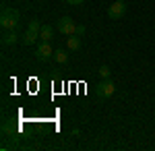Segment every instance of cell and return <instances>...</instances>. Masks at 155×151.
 <instances>
[{"label":"cell","instance_id":"1","mask_svg":"<svg viewBox=\"0 0 155 151\" xmlns=\"http://www.w3.org/2000/svg\"><path fill=\"white\" fill-rule=\"evenodd\" d=\"M21 21V15L17 8H2V15H0V25L4 31H12L17 29V25Z\"/></svg>","mask_w":155,"mask_h":151},{"label":"cell","instance_id":"2","mask_svg":"<svg viewBox=\"0 0 155 151\" xmlns=\"http://www.w3.org/2000/svg\"><path fill=\"white\" fill-rule=\"evenodd\" d=\"M116 91V85L110 81V79H104L101 83H97L95 85V95L99 99H107V97H112Z\"/></svg>","mask_w":155,"mask_h":151},{"label":"cell","instance_id":"3","mask_svg":"<svg viewBox=\"0 0 155 151\" xmlns=\"http://www.w3.org/2000/svg\"><path fill=\"white\" fill-rule=\"evenodd\" d=\"M39 29H41V25L37 19H33L29 27H27V31H25V37H23V44L25 46H31V44H35V39L39 37Z\"/></svg>","mask_w":155,"mask_h":151},{"label":"cell","instance_id":"4","mask_svg":"<svg viewBox=\"0 0 155 151\" xmlns=\"http://www.w3.org/2000/svg\"><path fill=\"white\" fill-rule=\"evenodd\" d=\"M124 12H126V4L120 2V0H116V2L110 4V8H107V17L116 21V19H122V17H124Z\"/></svg>","mask_w":155,"mask_h":151},{"label":"cell","instance_id":"5","mask_svg":"<svg viewBox=\"0 0 155 151\" xmlns=\"http://www.w3.org/2000/svg\"><path fill=\"white\" fill-rule=\"evenodd\" d=\"M58 31L62 35H72V33H77V25H74V21L71 17H62L58 21Z\"/></svg>","mask_w":155,"mask_h":151},{"label":"cell","instance_id":"6","mask_svg":"<svg viewBox=\"0 0 155 151\" xmlns=\"http://www.w3.org/2000/svg\"><path fill=\"white\" fill-rule=\"evenodd\" d=\"M52 56H54V50L50 46V42H41V44L35 48V58L37 60H50Z\"/></svg>","mask_w":155,"mask_h":151},{"label":"cell","instance_id":"7","mask_svg":"<svg viewBox=\"0 0 155 151\" xmlns=\"http://www.w3.org/2000/svg\"><path fill=\"white\" fill-rule=\"evenodd\" d=\"M17 42H19V35H17V31H15V29H12V31H4V33H2V46H15V44H17Z\"/></svg>","mask_w":155,"mask_h":151},{"label":"cell","instance_id":"8","mask_svg":"<svg viewBox=\"0 0 155 151\" xmlns=\"http://www.w3.org/2000/svg\"><path fill=\"white\" fill-rule=\"evenodd\" d=\"M54 37V29L50 27V25H41V29H39V39L41 42H50Z\"/></svg>","mask_w":155,"mask_h":151},{"label":"cell","instance_id":"9","mask_svg":"<svg viewBox=\"0 0 155 151\" xmlns=\"http://www.w3.org/2000/svg\"><path fill=\"white\" fill-rule=\"evenodd\" d=\"M66 46H68V50H79L81 48V37L79 35H68V39H66Z\"/></svg>","mask_w":155,"mask_h":151},{"label":"cell","instance_id":"10","mask_svg":"<svg viewBox=\"0 0 155 151\" xmlns=\"http://www.w3.org/2000/svg\"><path fill=\"white\" fill-rule=\"evenodd\" d=\"M54 58H56V62L64 64V62L68 60V56H66V52H64V50H56V52H54Z\"/></svg>","mask_w":155,"mask_h":151},{"label":"cell","instance_id":"11","mask_svg":"<svg viewBox=\"0 0 155 151\" xmlns=\"http://www.w3.org/2000/svg\"><path fill=\"white\" fill-rule=\"evenodd\" d=\"M110 75H112L110 66H107V64H101V66H99V77H101V79H110Z\"/></svg>","mask_w":155,"mask_h":151},{"label":"cell","instance_id":"12","mask_svg":"<svg viewBox=\"0 0 155 151\" xmlns=\"http://www.w3.org/2000/svg\"><path fill=\"white\" fill-rule=\"evenodd\" d=\"M66 2H68L71 6H81V4H83L85 0H66Z\"/></svg>","mask_w":155,"mask_h":151},{"label":"cell","instance_id":"13","mask_svg":"<svg viewBox=\"0 0 155 151\" xmlns=\"http://www.w3.org/2000/svg\"><path fill=\"white\" fill-rule=\"evenodd\" d=\"M77 33H79V35L85 33V27H83V25H77Z\"/></svg>","mask_w":155,"mask_h":151},{"label":"cell","instance_id":"14","mask_svg":"<svg viewBox=\"0 0 155 151\" xmlns=\"http://www.w3.org/2000/svg\"><path fill=\"white\" fill-rule=\"evenodd\" d=\"M120 2H124V0H120Z\"/></svg>","mask_w":155,"mask_h":151}]
</instances>
